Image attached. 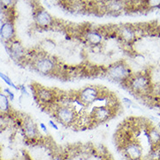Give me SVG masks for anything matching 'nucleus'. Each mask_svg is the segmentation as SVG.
<instances>
[{"label": "nucleus", "mask_w": 160, "mask_h": 160, "mask_svg": "<svg viewBox=\"0 0 160 160\" xmlns=\"http://www.w3.org/2000/svg\"><path fill=\"white\" fill-rule=\"evenodd\" d=\"M124 84L133 94L142 97L150 94L152 90V80L148 73L141 72L138 74H132V76Z\"/></svg>", "instance_id": "nucleus-1"}, {"label": "nucleus", "mask_w": 160, "mask_h": 160, "mask_svg": "<svg viewBox=\"0 0 160 160\" xmlns=\"http://www.w3.org/2000/svg\"><path fill=\"white\" fill-rule=\"evenodd\" d=\"M52 115L55 119L66 127L75 126L78 118V114L71 105L65 104H55L52 108Z\"/></svg>", "instance_id": "nucleus-2"}, {"label": "nucleus", "mask_w": 160, "mask_h": 160, "mask_svg": "<svg viewBox=\"0 0 160 160\" xmlns=\"http://www.w3.org/2000/svg\"><path fill=\"white\" fill-rule=\"evenodd\" d=\"M105 74L112 81L124 84L133 73L130 65L124 60H120L109 65Z\"/></svg>", "instance_id": "nucleus-3"}, {"label": "nucleus", "mask_w": 160, "mask_h": 160, "mask_svg": "<svg viewBox=\"0 0 160 160\" xmlns=\"http://www.w3.org/2000/svg\"><path fill=\"white\" fill-rule=\"evenodd\" d=\"M32 67L41 75L50 76L55 73L58 68V64L53 57L48 54H40L32 61Z\"/></svg>", "instance_id": "nucleus-4"}, {"label": "nucleus", "mask_w": 160, "mask_h": 160, "mask_svg": "<svg viewBox=\"0 0 160 160\" xmlns=\"http://www.w3.org/2000/svg\"><path fill=\"white\" fill-rule=\"evenodd\" d=\"M122 154L126 160H142L145 156L143 145L136 138H132L119 145Z\"/></svg>", "instance_id": "nucleus-5"}, {"label": "nucleus", "mask_w": 160, "mask_h": 160, "mask_svg": "<svg viewBox=\"0 0 160 160\" xmlns=\"http://www.w3.org/2000/svg\"><path fill=\"white\" fill-rule=\"evenodd\" d=\"M31 90L33 92L34 98L39 104H43L45 107L56 104L58 100V93L52 89L42 86L40 84L32 85Z\"/></svg>", "instance_id": "nucleus-6"}, {"label": "nucleus", "mask_w": 160, "mask_h": 160, "mask_svg": "<svg viewBox=\"0 0 160 160\" xmlns=\"http://www.w3.org/2000/svg\"><path fill=\"white\" fill-rule=\"evenodd\" d=\"M103 92L102 88L96 85H87L77 92L76 96L80 102L88 108L99 98Z\"/></svg>", "instance_id": "nucleus-7"}, {"label": "nucleus", "mask_w": 160, "mask_h": 160, "mask_svg": "<svg viewBox=\"0 0 160 160\" xmlns=\"http://www.w3.org/2000/svg\"><path fill=\"white\" fill-rule=\"evenodd\" d=\"M117 108H112L109 105H98L92 108L89 115L92 118L93 125L103 124L112 119L116 114Z\"/></svg>", "instance_id": "nucleus-8"}, {"label": "nucleus", "mask_w": 160, "mask_h": 160, "mask_svg": "<svg viewBox=\"0 0 160 160\" xmlns=\"http://www.w3.org/2000/svg\"><path fill=\"white\" fill-rule=\"evenodd\" d=\"M34 20L36 24L41 29H48L54 24L52 16L43 7H38L34 12Z\"/></svg>", "instance_id": "nucleus-9"}, {"label": "nucleus", "mask_w": 160, "mask_h": 160, "mask_svg": "<svg viewBox=\"0 0 160 160\" xmlns=\"http://www.w3.org/2000/svg\"><path fill=\"white\" fill-rule=\"evenodd\" d=\"M84 39L92 47H98L102 45L104 41L103 32L97 29H88L84 33Z\"/></svg>", "instance_id": "nucleus-10"}, {"label": "nucleus", "mask_w": 160, "mask_h": 160, "mask_svg": "<svg viewBox=\"0 0 160 160\" xmlns=\"http://www.w3.org/2000/svg\"><path fill=\"white\" fill-rule=\"evenodd\" d=\"M8 45L6 46V50L8 52V54L15 61H23L25 58V50L24 46L20 43L18 40L14 39L12 42L8 43Z\"/></svg>", "instance_id": "nucleus-11"}, {"label": "nucleus", "mask_w": 160, "mask_h": 160, "mask_svg": "<svg viewBox=\"0 0 160 160\" xmlns=\"http://www.w3.org/2000/svg\"><path fill=\"white\" fill-rule=\"evenodd\" d=\"M0 38L5 44L12 42L15 38V26L12 20H6L0 26Z\"/></svg>", "instance_id": "nucleus-12"}, {"label": "nucleus", "mask_w": 160, "mask_h": 160, "mask_svg": "<svg viewBox=\"0 0 160 160\" xmlns=\"http://www.w3.org/2000/svg\"><path fill=\"white\" fill-rule=\"evenodd\" d=\"M136 29L131 24H124L117 31L119 38L125 43H132L136 38Z\"/></svg>", "instance_id": "nucleus-13"}, {"label": "nucleus", "mask_w": 160, "mask_h": 160, "mask_svg": "<svg viewBox=\"0 0 160 160\" xmlns=\"http://www.w3.org/2000/svg\"><path fill=\"white\" fill-rule=\"evenodd\" d=\"M24 136L29 140L37 139L40 136L39 130L37 124L32 119L28 118L27 119L24 120Z\"/></svg>", "instance_id": "nucleus-14"}, {"label": "nucleus", "mask_w": 160, "mask_h": 160, "mask_svg": "<svg viewBox=\"0 0 160 160\" xmlns=\"http://www.w3.org/2000/svg\"><path fill=\"white\" fill-rule=\"evenodd\" d=\"M104 12L110 15H118L124 11V4L122 0H104Z\"/></svg>", "instance_id": "nucleus-15"}, {"label": "nucleus", "mask_w": 160, "mask_h": 160, "mask_svg": "<svg viewBox=\"0 0 160 160\" xmlns=\"http://www.w3.org/2000/svg\"><path fill=\"white\" fill-rule=\"evenodd\" d=\"M149 141L152 145L160 144V130L154 125H151L148 130Z\"/></svg>", "instance_id": "nucleus-16"}, {"label": "nucleus", "mask_w": 160, "mask_h": 160, "mask_svg": "<svg viewBox=\"0 0 160 160\" xmlns=\"http://www.w3.org/2000/svg\"><path fill=\"white\" fill-rule=\"evenodd\" d=\"M11 109V104L8 97L4 92H0V112H8Z\"/></svg>", "instance_id": "nucleus-17"}, {"label": "nucleus", "mask_w": 160, "mask_h": 160, "mask_svg": "<svg viewBox=\"0 0 160 160\" xmlns=\"http://www.w3.org/2000/svg\"><path fill=\"white\" fill-rule=\"evenodd\" d=\"M0 78L3 80L8 86H10L11 88H13L15 89L16 91H18V86H17L16 84L13 83V81L11 79V78H9L6 74H4L2 72H0Z\"/></svg>", "instance_id": "nucleus-18"}, {"label": "nucleus", "mask_w": 160, "mask_h": 160, "mask_svg": "<svg viewBox=\"0 0 160 160\" xmlns=\"http://www.w3.org/2000/svg\"><path fill=\"white\" fill-rule=\"evenodd\" d=\"M145 6L149 9L160 8V0H144Z\"/></svg>", "instance_id": "nucleus-19"}, {"label": "nucleus", "mask_w": 160, "mask_h": 160, "mask_svg": "<svg viewBox=\"0 0 160 160\" xmlns=\"http://www.w3.org/2000/svg\"><path fill=\"white\" fill-rule=\"evenodd\" d=\"M121 102H122V104H124V105H125V106H126L127 108H131L132 106H133V105H134V103H133V101L130 99V98H125V97L122 98V99H121Z\"/></svg>", "instance_id": "nucleus-20"}, {"label": "nucleus", "mask_w": 160, "mask_h": 160, "mask_svg": "<svg viewBox=\"0 0 160 160\" xmlns=\"http://www.w3.org/2000/svg\"><path fill=\"white\" fill-rule=\"evenodd\" d=\"M4 93L6 94V96L8 97L9 100L12 102V101H14L15 99V94H14V92L11 91V89L10 88H4Z\"/></svg>", "instance_id": "nucleus-21"}, {"label": "nucleus", "mask_w": 160, "mask_h": 160, "mask_svg": "<svg viewBox=\"0 0 160 160\" xmlns=\"http://www.w3.org/2000/svg\"><path fill=\"white\" fill-rule=\"evenodd\" d=\"M14 4V0H0V4L5 8H11Z\"/></svg>", "instance_id": "nucleus-22"}, {"label": "nucleus", "mask_w": 160, "mask_h": 160, "mask_svg": "<svg viewBox=\"0 0 160 160\" xmlns=\"http://www.w3.org/2000/svg\"><path fill=\"white\" fill-rule=\"evenodd\" d=\"M64 2L66 3V4H68L70 6H73V5H78V4H79L80 1H82V0H64Z\"/></svg>", "instance_id": "nucleus-23"}, {"label": "nucleus", "mask_w": 160, "mask_h": 160, "mask_svg": "<svg viewBox=\"0 0 160 160\" xmlns=\"http://www.w3.org/2000/svg\"><path fill=\"white\" fill-rule=\"evenodd\" d=\"M18 91H19V92H21V93H22L23 95H25V96H29L28 91H27V89H26V87L24 86V84H22V85L18 86Z\"/></svg>", "instance_id": "nucleus-24"}, {"label": "nucleus", "mask_w": 160, "mask_h": 160, "mask_svg": "<svg viewBox=\"0 0 160 160\" xmlns=\"http://www.w3.org/2000/svg\"><path fill=\"white\" fill-rule=\"evenodd\" d=\"M49 124H50V126H51L52 129H54V130H56V131L58 130V125L56 124V122H55V121H53V120H50V121H49Z\"/></svg>", "instance_id": "nucleus-25"}, {"label": "nucleus", "mask_w": 160, "mask_h": 160, "mask_svg": "<svg viewBox=\"0 0 160 160\" xmlns=\"http://www.w3.org/2000/svg\"><path fill=\"white\" fill-rule=\"evenodd\" d=\"M39 128L41 129V130H43V131H44V132H46V133H47V132H48V130H47V126L45 125L44 123H40Z\"/></svg>", "instance_id": "nucleus-26"}, {"label": "nucleus", "mask_w": 160, "mask_h": 160, "mask_svg": "<svg viewBox=\"0 0 160 160\" xmlns=\"http://www.w3.org/2000/svg\"><path fill=\"white\" fill-rule=\"evenodd\" d=\"M51 160H65L64 157L61 155H58V156H54Z\"/></svg>", "instance_id": "nucleus-27"}, {"label": "nucleus", "mask_w": 160, "mask_h": 160, "mask_svg": "<svg viewBox=\"0 0 160 160\" xmlns=\"http://www.w3.org/2000/svg\"><path fill=\"white\" fill-rule=\"evenodd\" d=\"M0 160H2L1 159V148H0Z\"/></svg>", "instance_id": "nucleus-28"}, {"label": "nucleus", "mask_w": 160, "mask_h": 160, "mask_svg": "<svg viewBox=\"0 0 160 160\" xmlns=\"http://www.w3.org/2000/svg\"><path fill=\"white\" fill-rule=\"evenodd\" d=\"M158 128H159V130H160V123H159V124H158Z\"/></svg>", "instance_id": "nucleus-29"}]
</instances>
